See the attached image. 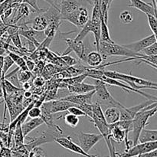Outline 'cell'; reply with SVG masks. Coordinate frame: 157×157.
Returning a JSON list of instances; mask_svg holds the SVG:
<instances>
[{
    "instance_id": "cell-1",
    "label": "cell",
    "mask_w": 157,
    "mask_h": 157,
    "mask_svg": "<svg viewBox=\"0 0 157 157\" xmlns=\"http://www.w3.org/2000/svg\"><path fill=\"white\" fill-rule=\"evenodd\" d=\"M156 106L157 101L138 112L135 115L134 118L132 120L131 128L130 131L132 135V140H130L132 142V146L138 144V138H139L141 130L145 128L146 126L147 125L149 119L154 116L155 113H156Z\"/></svg>"
},
{
    "instance_id": "cell-2",
    "label": "cell",
    "mask_w": 157,
    "mask_h": 157,
    "mask_svg": "<svg viewBox=\"0 0 157 157\" xmlns=\"http://www.w3.org/2000/svg\"><path fill=\"white\" fill-rule=\"evenodd\" d=\"M90 120L91 122L94 123L95 127L99 130L100 133L102 135L103 139L105 140L110 153V157L114 156L116 155V151L110 137V127L104 118L101 104L98 102L93 104V116Z\"/></svg>"
},
{
    "instance_id": "cell-3",
    "label": "cell",
    "mask_w": 157,
    "mask_h": 157,
    "mask_svg": "<svg viewBox=\"0 0 157 157\" xmlns=\"http://www.w3.org/2000/svg\"><path fill=\"white\" fill-rule=\"evenodd\" d=\"M104 75L107 78H113L126 83L131 87L137 90H143V89L156 90L157 89V84L156 82H152L143 78L133 76L131 75H127V74L113 71H104Z\"/></svg>"
},
{
    "instance_id": "cell-4",
    "label": "cell",
    "mask_w": 157,
    "mask_h": 157,
    "mask_svg": "<svg viewBox=\"0 0 157 157\" xmlns=\"http://www.w3.org/2000/svg\"><path fill=\"white\" fill-rule=\"evenodd\" d=\"M98 52L102 55L103 59H106L108 57L112 56H124L127 58H136L140 55V53H135L130 49L127 48L124 45H120L114 42L109 43L101 41Z\"/></svg>"
},
{
    "instance_id": "cell-5",
    "label": "cell",
    "mask_w": 157,
    "mask_h": 157,
    "mask_svg": "<svg viewBox=\"0 0 157 157\" xmlns=\"http://www.w3.org/2000/svg\"><path fill=\"white\" fill-rule=\"evenodd\" d=\"M94 94L97 95L98 99L99 101V104L102 103L104 105H110L111 107H117V108H123L124 105L121 104L119 101H117L107 90V86L104 82L101 80H96L94 84Z\"/></svg>"
},
{
    "instance_id": "cell-6",
    "label": "cell",
    "mask_w": 157,
    "mask_h": 157,
    "mask_svg": "<svg viewBox=\"0 0 157 157\" xmlns=\"http://www.w3.org/2000/svg\"><path fill=\"white\" fill-rule=\"evenodd\" d=\"M157 150V141L150 143H138L136 145L132 146L128 150L123 153H116L117 157H135L143 153H149L153 150Z\"/></svg>"
},
{
    "instance_id": "cell-7",
    "label": "cell",
    "mask_w": 157,
    "mask_h": 157,
    "mask_svg": "<svg viewBox=\"0 0 157 157\" xmlns=\"http://www.w3.org/2000/svg\"><path fill=\"white\" fill-rule=\"evenodd\" d=\"M79 146L85 153L88 152L103 139L102 135L95 133H86L84 132H78L77 133Z\"/></svg>"
},
{
    "instance_id": "cell-8",
    "label": "cell",
    "mask_w": 157,
    "mask_h": 157,
    "mask_svg": "<svg viewBox=\"0 0 157 157\" xmlns=\"http://www.w3.org/2000/svg\"><path fill=\"white\" fill-rule=\"evenodd\" d=\"M75 106V104L68 101H63V100H52L49 101H44L40 108L46 110L48 113H60V112L67 111L69 107Z\"/></svg>"
},
{
    "instance_id": "cell-9",
    "label": "cell",
    "mask_w": 157,
    "mask_h": 157,
    "mask_svg": "<svg viewBox=\"0 0 157 157\" xmlns=\"http://www.w3.org/2000/svg\"><path fill=\"white\" fill-rule=\"evenodd\" d=\"M100 80H101V81H102L103 82L105 83L106 84H109V85H110V86H116V87H121V88H122L123 90H127L128 93H130V92H134V93L142 95V96H144V98H147L148 100L157 101V98L156 96H153V95H151V94H149L145 93V92H144L143 90H137V89L133 88V87H131L130 86H129L128 84H127L126 83L121 82V81H118V80L107 78V77L104 76V75H103Z\"/></svg>"
},
{
    "instance_id": "cell-10",
    "label": "cell",
    "mask_w": 157,
    "mask_h": 157,
    "mask_svg": "<svg viewBox=\"0 0 157 157\" xmlns=\"http://www.w3.org/2000/svg\"><path fill=\"white\" fill-rule=\"evenodd\" d=\"M55 141L58 144H59L61 147L66 150L71 151L73 153H77L78 155H81L84 157H99L98 156L95 155L89 154V153H85L84 150L81 149V147L77 144H75L71 140V136H66V137H55Z\"/></svg>"
},
{
    "instance_id": "cell-11",
    "label": "cell",
    "mask_w": 157,
    "mask_h": 157,
    "mask_svg": "<svg viewBox=\"0 0 157 157\" xmlns=\"http://www.w3.org/2000/svg\"><path fill=\"white\" fill-rule=\"evenodd\" d=\"M157 101H153V100H148V101L138 104V105L133 106L127 108V107H123V108H119L120 112H121V117H120V121H132L134 118L135 115L142 110L143 109L147 107V106L150 105L153 103L156 102Z\"/></svg>"
},
{
    "instance_id": "cell-12",
    "label": "cell",
    "mask_w": 157,
    "mask_h": 157,
    "mask_svg": "<svg viewBox=\"0 0 157 157\" xmlns=\"http://www.w3.org/2000/svg\"><path fill=\"white\" fill-rule=\"evenodd\" d=\"M94 90L86 94H71L64 96V98H60L63 101H68L75 105H81L84 104H92V100L94 96Z\"/></svg>"
},
{
    "instance_id": "cell-13",
    "label": "cell",
    "mask_w": 157,
    "mask_h": 157,
    "mask_svg": "<svg viewBox=\"0 0 157 157\" xmlns=\"http://www.w3.org/2000/svg\"><path fill=\"white\" fill-rule=\"evenodd\" d=\"M66 43L67 44V50L65 51L61 55H68L70 52H74L77 55L81 61H85L86 55L85 50H84V45L83 41H76L75 39L67 38L65 39Z\"/></svg>"
},
{
    "instance_id": "cell-14",
    "label": "cell",
    "mask_w": 157,
    "mask_h": 157,
    "mask_svg": "<svg viewBox=\"0 0 157 157\" xmlns=\"http://www.w3.org/2000/svg\"><path fill=\"white\" fill-rule=\"evenodd\" d=\"M155 42H156V36L153 34L152 35H149V36L146 37V38H143L141 40H139L137 41L124 44V46L127 48L130 49L132 52H135V53H140L144 48L151 45L152 44Z\"/></svg>"
},
{
    "instance_id": "cell-15",
    "label": "cell",
    "mask_w": 157,
    "mask_h": 157,
    "mask_svg": "<svg viewBox=\"0 0 157 157\" xmlns=\"http://www.w3.org/2000/svg\"><path fill=\"white\" fill-rule=\"evenodd\" d=\"M81 6H82L81 0H61L58 6L61 19L65 15L78 11Z\"/></svg>"
},
{
    "instance_id": "cell-16",
    "label": "cell",
    "mask_w": 157,
    "mask_h": 157,
    "mask_svg": "<svg viewBox=\"0 0 157 157\" xmlns=\"http://www.w3.org/2000/svg\"><path fill=\"white\" fill-rule=\"evenodd\" d=\"M55 136H52V135L49 134V133L43 132L38 137L30 138V140L27 144H24V147L26 150L29 152L33 150L35 147H38V146L42 145V144H47V143H51L55 141Z\"/></svg>"
},
{
    "instance_id": "cell-17",
    "label": "cell",
    "mask_w": 157,
    "mask_h": 157,
    "mask_svg": "<svg viewBox=\"0 0 157 157\" xmlns=\"http://www.w3.org/2000/svg\"><path fill=\"white\" fill-rule=\"evenodd\" d=\"M130 5H129V7L135 8L140 12L145 13L146 15L151 14L156 16V9L153 7L152 3L145 2L143 0H130Z\"/></svg>"
},
{
    "instance_id": "cell-18",
    "label": "cell",
    "mask_w": 157,
    "mask_h": 157,
    "mask_svg": "<svg viewBox=\"0 0 157 157\" xmlns=\"http://www.w3.org/2000/svg\"><path fill=\"white\" fill-rule=\"evenodd\" d=\"M42 124H44V122L40 117L32 118L28 122L23 123L21 124V130H22V133L25 137H26L31 132L39 127Z\"/></svg>"
},
{
    "instance_id": "cell-19",
    "label": "cell",
    "mask_w": 157,
    "mask_h": 157,
    "mask_svg": "<svg viewBox=\"0 0 157 157\" xmlns=\"http://www.w3.org/2000/svg\"><path fill=\"white\" fill-rule=\"evenodd\" d=\"M110 137L112 141L117 143H123L125 140L126 133L123 129L118 127L116 124H110Z\"/></svg>"
},
{
    "instance_id": "cell-20",
    "label": "cell",
    "mask_w": 157,
    "mask_h": 157,
    "mask_svg": "<svg viewBox=\"0 0 157 157\" xmlns=\"http://www.w3.org/2000/svg\"><path fill=\"white\" fill-rule=\"evenodd\" d=\"M94 84L81 82L76 85H67V89L71 94H86L94 90Z\"/></svg>"
},
{
    "instance_id": "cell-21",
    "label": "cell",
    "mask_w": 157,
    "mask_h": 157,
    "mask_svg": "<svg viewBox=\"0 0 157 157\" xmlns=\"http://www.w3.org/2000/svg\"><path fill=\"white\" fill-rule=\"evenodd\" d=\"M104 118L109 125L113 124L120 121V117H121V112L120 109L117 107H111L107 108L104 113Z\"/></svg>"
},
{
    "instance_id": "cell-22",
    "label": "cell",
    "mask_w": 157,
    "mask_h": 157,
    "mask_svg": "<svg viewBox=\"0 0 157 157\" xmlns=\"http://www.w3.org/2000/svg\"><path fill=\"white\" fill-rule=\"evenodd\" d=\"M153 141H157V130L143 129L140 133L138 143L144 144V143H150Z\"/></svg>"
},
{
    "instance_id": "cell-23",
    "label": "cell",
    "mask_w": 157,
    "mask_h": 157,
    "mask_svg": "<svg viewBox=\"0 0 157 157\" xmlns=\"http://www.w3.org/2000/svg\"><path fill=\"white\" fill-rule=\"evenodd\" d=\"M102 55L99 52H91L86 55L85 61L90 67H96L101 65L103 61Z\"/></svg>"
},
{
    "instance_id": "cell-24",
    "label": "cell",
    "mask_w": 157,
    "mask_h": 157,
    "mask_svg": "<svg viewBox=\"0 0 157 157\" xmlns=\"http://www.w3.org/2000/svg\"><path fill=\"white\" fill-rule=\"evenodd\" d=\"M18 33L22 35V36H24L25 38L29 40L31 42L33 43L35 47H38L40 45V44H41L36 39V37L39 34H41V32H38V31H35L34 29H28V30H25V29H21L18 31Z\"/></svg>"
},
{
    "instance_id": "cell-25",
    "label": "cell",
    "mask_w": 157,
    "mask_h": 157,
    "mask_svg": "<svg viewBox=\"0 0 157 157\" xmlns=\"http://www.w3.org/2000/svg\"><path fill=\"white\" fill-rule=\"evenodd\" d=\"M14 141H15V148L16 149L21 147L24 144L25 136L23 135L22 130H21V124L18 121L15 126V131H14Z\"/></svg>"
},
{
    "instance_id": "cell-26",
    "label": "cell",
    "mask_w": 157,
    "mask_h": 157,
    "mask_svg": "<svg viewBox=\"0 0 157 157\" xmlns=\"http://www.w3.org/2000/svg\"><path fill=\"white\" fill-rule=\"evenodd\" d=\"M32 24V29L38 31V32H41V31H44L46 29V27L48 25V22L45 17L41 14V15H38V16L34 18Z\"/></svg>"
},
{
    "instance_id": "cell-27",
    "label": "cell",
    "mask_w": 157,
    "mask_h": 157,
    "mask_svg": "<svg viewBox=\"0 0 157 157\" xmlns=\"http://www.w3.org/2000/svg\"><path fill=\"white\" fill-rule=\"evenodd\" d=\"M62 70H61L60 68H58L57 66L54 65L52 64H48L47 65H44V68H43L42 71H41V77L44 78V80H49L52 78L55 74L58 73V72L61 71Z\"/></svg>"
},
{
    "instance_id": "cell-28",
    "label": "cell",
    "mask_w": 157,
    "mask_h": 157,
    "mask_svg": "<svg viewBox=\"0 0 157 157\" xmlns=\"http://www.w3.org/2000/svg\"><path fill=\"white\" fill-rule=\"evenodd\" d=\"M101 41H104V42H109L112 43L114 42L113 40L111 39L110 35V32H109L108 26H107V23L105 22L104 19V17H101Z\"/></svg>"
},
{
    "instance_id": "cell-29",
    "label": "cell",
    "mask_w": 157,
    "mask_h": 157,
    "mask_svg": "<svg viewBox=\"0 0 157 157\" xmlns=\"http://www.w3.org/2000/svg\"><path fill=\"white\" fill-rule=\"evenodd\" d=\"M9 56L12 58L14 64H16L20 70H22V71L28 70L27 67H26L25 61L24 58H23L22 56H20L19 55H18V54L16 53H14V52H9Z\"/></svg>"
},
{
    "instance_id": "cell-30",
    "label": "cell",
    "mask_w": 157,
    "mask_h": 157,
    "mask_svg": "<svg viewBox=\"0 0 157 157\" xmlns=\"http://www.w3.org/2000/svg\"><path fill=\"white\" fill-rule=\"evenodd\" d=\"M87 78V75L86 74H82V75H77V76L71 77V78L63 79L62 81L66 84V85H76V84H80L83 82L86 78Z\"/></svg>"
},
{
    "instance_id": "cell-31",
    "label": "cell",
    "mask_w": 157,
    "mask_h": 157,
    "mask_svg": "<svg viewBox=\"0 0 157 157\" xmlns=\"http://www.w3.org/2000/svg\"><path fill=\"white\" fill-rule=\"evenodd\" d=\"M17 76H18V81L21 84H23L25 82L29 81L32 78H34V75L32 72L29 71H22V70H18V72H17Z\"/></svg>"
},
{
    "instance_id": "cell-32",
    "label": "cell",
    "mask_w": 157,
    "mask_h": 157,
    "mask_svg": "<svg viewBox=\"0 0 157 157\" xmlns=\"http://www.w3.org/2000/svg\"><path fill=\"white\" fill-rule=\"evenodd\" d=\"M29 15V9L28 7V6L25 3H23L22 5L18 7V15L17 16L14 18V23H16L17 21H19L21 18L23 17H27Z\"/></svg>"
},
{
    "instance_id": "cell-33",
    "label": "cell",
    "mask_w": 157,
    "mask_h": 157,
    "mask_svg": "<svg viewBox=\"0 0 157 157\" xmlns=\"http://www.w3.org/2000/svg\"><path fill=\"white\" fill-rule=\"evenodd\" d=\"M14 64L13 61L12 60V58L7 55L6 57H3V64H2V78L1 79H2L4 78L5 75H6L7 71H9V69L12 67Z\"/></svg>"
},
{
    "instance_id": "cell-34",
    "label": "cell",
    "mask_w": 157,
    "mask_h": 157,
    "mask_svg": "<svg viewBox=\"0 0 157 157\" xmlns=\"http://www.w3.org/2000/svg\"><path fill=\"white\" fill-rule=\"evenodd\" d=\"M89 32H90V18H89V20L87 21V22L81 28V32L78 34V35H77L76 38H75V40H76V41H83L84 38L87 36V34H88Z\"/></svg>"
},
{
    "instance_id": "cell-35",
    "label": "cell",
    "mask_w": 157,
    "mask_h": 157,
    "mask_svg": "<svg viewBox=\"0 0 157 157\" xmlns=\"http://www.w3.org/2000/svg\"><path fill=\"white\" fill-rule=\"evenodd\" d=\"M64 122L67 124L70 127H76L78 126V123H79V118L78 117L75 116V115L71 114V113H67L64 116Z\"/></svg>"
},
{
    "instance_id": "cell-36",
    "label": "cell",
    "mask_w": 157,
    "mask_h": 157,
    "mask_svg": "<svg viewBox=\"0 0 157 157\" xmlns=\"http://www.w3.org/2000/svg\"><path fill=\"white\" fill-rule=\"evenodd\" d=\"M10 38L12 41L13 42L14 45L18 49H22V44H21V39H20L19 33L18 30H15L13 32L11 31L10 32Z\"/></svg>"
},
{
    "instance_id": "cell-37",
    "label": "cell",
    "mask_w": 157,
    "mask_h": 157,
    "mask_svg": "<svg viewBox=\"0 0 157 157\" xmlns=\"http://www.w3.org/2000/svg\"><path fill=\"white\" fill-rule=\"evenodd\" d=\"M147 20H148L149 26H150V29H151L152 32L154 35L156 36L157 32V19L156 15H151V14H147Z\"/></svg>"
},
{
    "instance_id": "cell-38",
    "label": "cell",
    "mask_w": 157,
    "mask_h": 157,
    "mask_svg": "<svg viewBox=\"0 0 157 157\" xmlns=\"http://www.w3.org/2000/svg\"><path fill=\"white\" fill-rule=\"evenodd\" d=\"M120 19L124 24H131L133 21V15L130 12L125 10L121 13Z\"/></svg>"
},
{
    "instance_id": "cell-39",
    "label": "cell",
    "mask_w": 157,
    "mask_h": 157,
    "mask_svg": "<svg viewBox=\"0 0 157 157\" xmlns=\"http://www.w3.org/2000/svg\"><path fill=\"white\" fill-rule=\"evenodd\" d=\"M78 107L84 111L86 117H88L90 119H91L93 116V104H84L78 105Z\"/></svg>"
},
{
    "instance_id": "cell-40",
    "label": "cell",
    "mask_w": 157,
    "mask_h": 157,
    "mask_svg": "<svg viewBox=\"0 0 157 157\" xmlns=\"http://www.w3.org/2000/svg\"><path fill=\"white\" fill-rule=\"evenodd\" d=\"M140 53L145 55H157V42L153 43L151 45L144 48Z\"/></svg>"
},
{
    "instance_id": "cell-41",
    "label": "cell",
    "mask_w": 157,
    "mask_h": 157,
    "mask_svg": "<svg viewBox=\"0 0 157 157\" xmlns=\"http://www.w3.org/2000/svg\"><path fill=\"white\" fill-rule=\"evenodd\" d=\"M60 58H61V60L64 61V64H65L67 67H69V66H74L76 64H78V61H77L75 58L70 56V55H61Z\"/></svg>"
},
{
    "instance_id": "cell-42",
    "label": "cell",
    "mask_w": 157,
    "mask_h": 157,
    "mask_svg": "<svg viewBox=\"0 0 157 157\" xmlns=\"http://www.w3.org/2000/svg\"><path fill=\"white\" fill-rule=\"evenodd\" d=\"M67 111H68L69 113H71V114L75 115L77 117H82V116H85V113H84L83 110H81V109H80L78 106L75 105V106H72V107H69L67 109Z\"/></svg>"
},
{
    "instance_id": "cell-43",
    "label": "cell",
    "mask_w": 157,
    "mask_h": 157,
    "mask_svg": "<svg viewBox=\"0 0 157 157\" xmlns=\"http://www.w3.org/2000/svg\"><path fill=\"white\" fill-rule=\"evenodd\" d=\"M41 110L40 107H37L33 106L32 108H30V110H29V113H28V117H29L30 118H38L40 117V115H41Z\"/></svg>"
},
{
    "instance_id": "cell-44",
    "label": "cell",
    "mask_w": 157,
    "mask_h": 157,
    "mask_svg": "<svg viewBox=\"0 0 157 157\" xmlns=\"http://www.w3.org/2000/svg\"><path fill=\"white\" fill-rule=\"evenodd\" d=\"M46 81L41 76L34 77V79L32 81V84L35 87V88H39L43 87L45 84Z\"/></svg>"
},
{
    "instance_id": "cell-45",
    "label": "cell",
    "mask_w": 157,
    "mask_h": 157,
    "mask_svg": "<svg viewBox=\"0 0 157 157\" xmlns=\"http://www.w3.org/2000/svg\"><path fill=\"white\" fill-rule=\"evenodd\" d=\"M23 58H24L25 61V64H26V67H27L28 71L32 72V71L34 70V68L35 67V66H36L35 61L27 56H23Z\"/></svg>"
},
{
    "instance_id": "cell-46",
    "label": "cell",
    "mask_w": 157,
    "mask_h": 157,
    "mask_svg": "<svg viewBox=\"0 0 157 157\" xmlns=\"http://www.w3.org/2000/svg\"><path fill=\"white\" fill-rule=\"evenodd\" d=\"M38 0H22L21 3H25L26 5H29L31 7L33 8L36 12H41V9H40V8L38 7V2H37Z\"/></svg>"
},
{
    "instance_id": "cell-47",
    "label": "cell",
    "mask_w": 157,
    "mask_h": 157,
    "mask_svg": "<svg viewBox=\"0 0 157 157\" xmlns=\"http://www.w3.org/2000/svg\"><path fill=\"white\" fill-rule=\"evenodd\" d=\"M136 157H157V150H153V151L149 152V153L140 154Z\"/></svg>"
},
{
    "instance_id": "cell-48",
    "label": "cell",
    "mask_w": 157,
    "mask_h": 157,
    "mask_svg": "<svg viewBox=\"0 0 157 157\" xmlns=\"http://www.w3.org/2000/svg\"><path fill=\"white\" fill-rule=\"evenodd\" d=\"M44 1L47 2L48 3H49V4H50L52 7L58 9V4H57V2H56V0H44Z\"/></svg>"
},
{
    "instance_id": "cell-49",
    "label": "cell",
    "mask_w": 157,
    "mask_h": 157,
    "mask_svg": "<svg viewBox=\"0 0 157 157\" xmlns=\"http://www.w3.org/2000/svg\"><path fill=\"white\" fill-rule=\"evenodd\" d=\"M32 95H33V93L31 90H25L23 92V97L25 98H32Z\"/></svg>"
},
{
    "instance_id": "cell-50",
    "label": "cell",
    "mask_w": 157,
    "mask_h": 157,
    "mask_svg": "<svg viewBox=\"0 0 157 157\" xmlns=\"http://www.w3.org/2000/svg\"><path fill=\"white\" fill-rule=\"evenodd\" d=\"M12 8H9V9H6V10L5 11V17H6V18H8V17L11 15V13H12Z\"/></svg>"
},
{
    "instance_id": "cell-51",
    "label": "cell",
    "mask_w": 157,
    "mask_h": 157,
    "mask_svg": "<svg viewBox=\"0 0 157 157\" xmlns=\"http://www.w3.org/2000/svg\"><path fill=\"white\" fill-rule=\"evenodd\" d=\"M3 97V91H2V88L0 86V98H2Z\"/></svg>"
},
{
    "instance_id": "cell-52",
    "label": "cell",
    "mask_w": 157,
    "mask_h": 157,
    "mask_svg": "<svg viewBox=\"0 0 157 157\" xmlns=\"http://www.w3.org/2000/svg\"><path fill=\"white\" fill-rule=\"evenodd\" d=\"M81 1H86V2H87L90 3V4H91V5H93L94 0H81Z\"/></svg>"
},
{
    "instance_id": "cell-53",
    "label": "cell",
    "mask_w": 157,
    "mask_h": 157,
    "mask_svg": "<svg viewBox=\"0 0 157 157\" xmlns=\"http://www.w3.org/2000/svg\"><path fill=\"white\" fill-rule=\"evenodd\" d=\"M113 157H117V155H115V156H113Z\"/></svg>"
}]
</instances>
